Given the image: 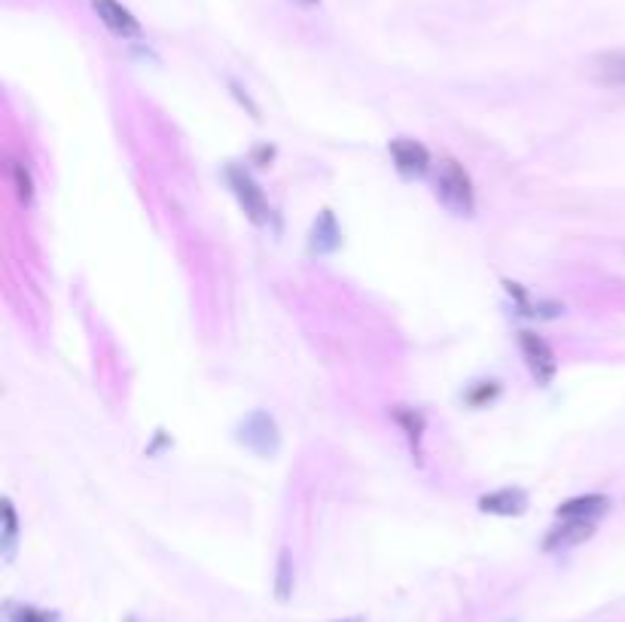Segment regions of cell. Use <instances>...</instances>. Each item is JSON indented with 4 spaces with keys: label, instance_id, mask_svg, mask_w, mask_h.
<instances>
[{
    "label": "cell",
    "instance_id": "1",
    "mask_svg": "<svg viewBox=\"0 0 625 622\" xmlns=\"http://www.w3.org/2000/svg\"><path fill=\"white\" fill-rule=\"evenodd\" d=\"M436 199L458 217H470L476 208L473 180L464 171V165H458L455 159H443L440 168H436Z\"/></svg>",
    "mask_w": 625,
    "mask_h": 622
},
{
    "label": "cell",
    "instance_id": "2",
    "mask_svg": "<svg viewBox=\"0 0 625 622\" xmlns=\"http://www.w3.org/2000/svg\"><path fill=\"white\" fill-rule=\"evenodd\" d=\"M226 183H229L232 196L238 199L241 211L247 214V220L263 226L269 220V202H266V196L260 190V183L250 177L244 168H238V165H229L226 168Z\"/></svg>",
    "mask_w": 625,
    "mask_h": 622
},
{
    "label": "cell",
    "instance_id": "3",
    "mask_svg": "<svg viewBox=\"0 0 625 622\" xmlns=\"http://www.w3.org/2000/svg\"><path fill=\"white\" fill-rule=\"evenodd\" d=\"M238 443H244L247 449H254L263 458H272L281 446V433H278L275 418L263 409L254 412V415H247L238 427Z\"/></svg>",
    "mask_w": 625,
    "mask_h": 622
},
{
    "label": "cell",
    "instance_id": "4",
    "mask_svg": "<svg viewBox=\"0 0 625 622\" xmlns=\"http://www.w3.org/2000/svg\"><path fill=\"white\" fill-rule=\"evenodd\" d=\"M519 345H522V354H525V363H528V369H531V376H534L540 385H549V382L555 379L558 363H555V354H552V348L546 345V339L537 336V333H531V330H522V333H519Z\"/></svg>",
    "mask_w": 625,
    "mask_h": 622
},
{
    "label": "cell",
    "instance_id": "5",
    "mask_svg": "<svg viewBox=\"0 0 625 622\" xmlns=\"http://www.w3.org/2000/svg\"><path fill=\"white\" fill-rule=\"evenodd\" d=\"M92 10L113 37H122V40H138L141 37V22L125 10L119 0H92Z\"/></svg>",
    "mask_w": 625,
    "mask_h": 622
},
{
    "label": "cell",
    "instance_id": "6",
    "mask_svg": "<svg viewBox=\"0 0 625 622\" xmlns=\"http://www.w3.org/2000/svg\"><path fill=\"white\" fill-rule=\"evenodd\" d=\"M388 150H391V159H394V165H397L400 174H406V177H421V174H427V168H430V153H427V147H424L421 141H412V138H394V141L388 144Z\"/></svg>",
    "mask_w": 625,
    "mask_h": 622
},
{
    "label": "cell",
    "instance_id": "7",
    "mask_svg": "<svg viewBox=\"0 0 625 622\" xmlns=\"http://www.w3.org/2000/svg\"><path fill=\"white\" fill-rule=\"evenodd\" d=\"M595 534V522H586V519H561L543 540V549L546 552H561V549H571V546H580L586 543L589 537Z\"/></svg>",
    "mask_w": 625,
    "mask_h": 622
},
{
    "label": "cell",
    "instance_id": "8",
    "mask_svg": "<svg viewBox=\"0 0 625 622\" xmlns=\"http://www.w3.org/2000/svg\"><path fill=\"white\" fill-rule=\"evenodd\" d=\"M479 510L491 516H522L528 510V494L522 488H500L479 497Z\"/></svg>",
    "mask_w": 625,
    "mask_h": 622
},
{
    "label": "cell",
    "instance_id": "9",
    "mask_svg": "<svg viewBox=\"0 0 625 622\" xmlns=\"http://www.w3.org/2000/svg\"><path fill=\"white\" fill-rule=\"evenodd\" d=\"M342 244V232H339V223H336V214L333 211H321L315 226H311V241H308V251L311 254H333L339 251Z\"/></svg>",
    "mask_w": 625,
    "mask_h": 622
},
{
    "label": "cell",
    "instance_id": "10",
    "mask_svg": "<svg viewBox=\"0 0 625 622\" xmlns=\"http://www.w3.org/2000/svg\"><path fill=\"white\" fill-rule=\"evenodd\" d=\"M607 510H610V497H604V494H580V497H571V501H565L558 507V519L598 522Z\"/></svg>",
    "mask_w": 625,
    "mask_h": 622
},
{
    "label": "cell",
    "instance_id": "11",
    "mask_svg": "<svg viewBox=\"0 0 625 622\" xmlns=\"http://www.w3.org/2000/svg\"><path fill=\"white\" fill-rule=\"evenodd\" d=\"M595 77L610 86H625V52H610L595 61Z\"/></svg>",
    "mask_w": 625,
    "mask_h": 622
},
{
    "label": "cell",
    "instance_id": "12",
    "mask_svg": "<svg viewBox=\"0 0 625 622\" xmlns=\"http://www.w3.org/2000/svg\"><path fill=\"white\" fill-rule=\"evenodd\" d=\"M391 415H394V421L406 430V437L418 446V443H421V433H424V415L415 412V409H409V406H394Z\"/></svg>",
    "mask_w": 625,
    "mask_h": 622
},
{
    "label": "cell",
    "instance_id": "13",
    "mask_svg": "<svg viewBox=\"0 0 625 622\" xmlns=\"http://www.w3.org/2000/svg\"><path fill=\"white\" fill-rule=\"evenodd\" d=\"M275 595H278L281 601H287V598L293 595V558H290V552H287V549H284V552H281V558H278Z\"/></svg>",
    "mask_w": 625,
    "mask_h": 622
},
{
    "label": "cell",
    "instance_id": "14",
    "mask_svg": "<svg viewBox=\"0 0 625 622\" xmlns=\"http://www.w3.org/2000/svg\"><path fill=\"white\" fill-rule=\"evenodd\" d=\"M10 174H13V183H16V196L19 202H31L34 199V183H31V174L22 162H10Z\"/></svg>",
    "mask_w": 625,
    "mask_h": 622
},
{
    "label": "cell",
    "instance_id": "15",
    "mask_svg": "<svg viewBox=\"0 0 625 622\" xmlns=\"http://www.w3.org/2000/svg\"><path fill=\"white\" fill-rule=\"evenodd\" d=\"M4 519H7V531H4V552H7V558H10V552H13V546H16V534H19V525H16V510H13V504H10V501L4 504Z\"/></svg>",
    "mask_w": 625,
    "mask_h": 622
},
{
    "label": "cell",
    "instance_id": "16",
    "mask_svg": "<svg viewBox=\"0 0 625 622\" xmlns=\"http://www.w3.org/2000/svg\"><path fill=\"white\" fill-rule=\"evenodd\" d=\"M22 622H49L46 613H34V610H25L22 613Z\"/></svg>",
    "mask_w": 625,
    "mask_h": 622
},
{
    "label": "cell",
    "instance_id": "17",
    "mask_svg": "<svg viewBox=\"0 0 625 622\" xmlns=\"http://www.w3.org/2000/svg\"><path fill=\"white\" fill-rule=\"evenodd\" d=\"M302 4H321V0H302Z\"/></svg>",
    "mask_w": 625,
    "mask_h": 622
},
{
    "label": "cell",
    "instance_id": "18",
    "mask_svg": "<svg viewBox=\"0 0 625 622\" xmlns=\"http://www.w3.org/2000/svg\"><path fill=\"white\" fill-rule=\"evenodd\" d=\"M348 622H360V619H348Z\"/></svg>",
    "mask_w": 625,
    "mask_h": 622
}]
</instances>
